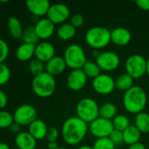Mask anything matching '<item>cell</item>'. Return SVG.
<instances>
[{"label": "cell", "mask_w": 149, "mask_h": 149, "mask_svg": "<svg viewBox=\"0 0 149 149\" xmlns=\"http://www.w3.org/2000/svg\"><path fill=\"white\" fill-rule=\"evenodd\" d=\"M89 127L87 122L77 116L68 118L61 127V134L64 141L69 145L80 143L87 134Z\"/></svg>", "instance_id": "obj_1"}, {"label": "cell", "mask_w": 149, "mask_h": 149, "mask_svg": "<svg viewBox=\"0 0 149 149\" xmlns=\"http://www.w3.org/2000/svg\"><path fill=\"white\" fill-rule=\"evenodd\" d=\"M147 93L145 90L139 86H133L124 93V107L131 113H139L143 112L147 105Z\"/></svg>", "instance_id": "obj_2"}, {"label": "cell", "mask_w": 149, "mask_h": 149, "mask_svg": "<svg viewBox=\"0 0 149 149\" xmlns=\"http://www.w3.org/2000/svg\"><path fill=\"white\" fill-rule=\"evenodd\" d=\"M32 87L36 95L41 98H47L55 91V79L51 74L44 72L37 76H34L32 82Z\"/></svg>", "instance_id": "obj_3"}, {"label": "cell", "mask_w": 149, "mask_h": 149, "mask_svg": "<svg viewBox=\"0 0 149 149\" xmlns=\"http://www.w3.org/2000/svg\"><path fill=\"white\" fill-rule=\"evenodd\" d=\"M85 40L90 46L96 50L104 48L112 41L111 31L104 26L91 27L85 34Z\"/></svg>", "instance_id": "obj_4"}, {"label": "cell", "mask_w": 149, "mask_h": 149, "mask_svg": "<svg viewBox=\"0 0 149 149\" xmlns=\"http://www.w3.org/2000/svg\"><path fill=\"white\" fill-rule=\"evenodd\" d=\"M99 108L96 100L86 97L78 101L76 110L78 118L87 123H90L99 117Z\"/></svg>", "instance_id": "obj_5"}, {"label": "cell", "mask_w": 149, "mask_h": 149, "mask_svg": "<svg viewBox=\"0 0 149 149\" xmlns=\"http://www.w3.org/2000/svg\"><path fill=\"white\" fill-rule=\"evenodd\" d=\"M63 58L66 65L73 70L82 69L87 61L83 48L77 44H72L66 48Z\"/></svg>", "instance_id": "obj_6"}, {"label": "cell", "mask_w": 149, "mask_h": 149, "mask_svg": "<svg viewBox=\"0 0 149 149\" xmlns=\"http://www.w3.org/2000/svg\"><path fill=\"white\" fill-rule=\"evenodd\" d=\"M126 73L133 79H140L147 72V59L141 54L130 55L125 64Z\"/></svg>", "instance_id": "obj_7"}, {"label": "cell", "mask_w": 149, "mask_h": 149, "mask_svg": "<svg viewBox=\"0 0 149 149\" xmlns=\"http://www.w3.org/2000/svg\"><path fill=\"white\" fill-rule=\"evenodd\" d=\"M36 118L37 111L32 105L29 104L21 105L13 113L14 122L18 123L19 126H29L36 120Z\"/></svg>", "instance_id": "obj_8"}, {"label": "cell", "mask_w": 149, "mask_h": 149, "mask_svg": "<svg viewBox=\"0 0 149 149\" xmlns=\"http://www.w3.org/2000/svg\"><path fill=\"white\" fill-rule=\"evenodd\" d=\"M89 129L91 134L98 139V138L109 137L111 133L113 131L114 127H113L112 120L102 117H98L95 120L90 122L89 126Z\"/></svg>", "instance_id": "obj_9"}, {"label": "cell", "mask_w": 149, "mask_h": 149, "mask_svg": "<svg viewBox=\"0 0 149 149\" xmlns=\"http://www.w3.org/2000/svg\"><path fill=\"white\" fill-rule=\"evenodd\" d=\"M120 59L117 53L112 51H105L99 53L96 58V63L101 70L111 72L115 70L119 65Z\"/></svg>", "instance_id": "obj_10"}, {"label": "cell", "mask_w": 149, "mask_h": 149, "mask_svg": "<svg viewBox=\"0 0 149 149\" xmlns=\"http://www.w3.org/2000/svg\"><path fill=\"white\" fill-rule=\"evenodd\" d=\"M92 86L97 93L109 94L114 90L116 86V82L109 74L101 73L100 75L93 79Z\"/></svg>", "instance_id": "obj_11"}, {"label": "cell", "mask_w": 149, "mask_h": 149, "mask_svg": "<svg viewBox=\"0 0 149 149\" xmlns=\"http://www.w3.org/2000/svg\"><path fill=\"white\" fill-rule=\"evenodd\" d=\"M70 10L68 7L61 3L51 4L47 11V18L54 24H63L69 17Z\"/></svg>", "instance_id": "obj_12"}, {"label": "cell", "mask_w": 149, "mask_h": 149, "mask_svg": "<svg viewBox=\"0 0 149 149\" xmlns=\"http://www.w3.org/2000/svg\"><path fill=\"white\" fill-rule=\"evenodd\" d=\"M88 77L83 69L72 70L67 79L68 87L73 91H79L83 89L87 83Z\"/></svg>", "instance_id": "obj_13"}, {"label": "cell", "mask_w": 149, "mask_h": 149, "mask_svg": "<svg viewBox=\"0 0 149 149\" xmlns=\"http://www.w3.org/2000/svg\"><path fill=\"white\" fill-rule=\"evenodd\" d=\"M34 56L41 62L47 63L55 56L54 46L49 42H40L36 45Z\"/></svg>", "instance_id": "obj_14"}, {"label": "cell", "mask_w": 149, "mask_h": 149, "mask_svg": "<svg viewBox=\"0 0 149 149\" xmlns=\"http://www.w3.org/2000/svg\"><path fill=\"white\" fill-rule=\"evenodd\" d=\"M36 33L39 38L47 39L50 38L54 31V24L47 17L40 19L34 25Z\"/></svg>", "instance_id": "obj_15"}, {"label": "cell", "mask_w": 149, "mask_h": 149, "mask_svg": "<svg viewBox=\"0 0 149 149\" xmlns=\"http://www.w3.org/2000/svg\"><path fill=\"white\" fill-rule=\"evenodd\" d=\"M51 4L48 0H27L26 7L29 11L38 17L47 14Z\"/></svg>", "instance_id": "obj_16"}, {"label": "cell", "mask_w": 149, "mask_h": 149, "mask_svg": "<svg viewBox=\"0 0 149 149\" xmlns=\"http://www.w3.org/2000/svg\"><path fill=\"white\" fill-rule=\"evenodd\" d=\"M67 65L64 58L61 56H54L45 65V72L52 76L61 74L66 68Z\"/></svg>", "instance_id": "obj_17"}, {"label": "cell", "mask_w": 149, "mask_h": 149, "mask_svg": "<svg viewBox=\"0 0 149 149\" xmlns=\"http://www.w3.org/2000/svg\"><path fill=\"white\" fill-rule=\"evenodd\" d=\"M132 38L130 31L125 27H116L111 31L112 41L118 45H127Z\"/></svg>", "instance_id": "obj_18"}, {"label": "cell", "mask_w": 149, "mask_h": 149, "mask_svg": "<svg viewBox=\"0 0 149 149\" xmlns=\"http://www.w3.org/2000/svg\"><path fill=\"white\" fill-rule=\"evenodd\" d=\"M35 140L29 133L21 132L16 135L15 144L18 149H34L37 145Z\"/></svg>", "instance_id": "obj_19"}, {"label": "cell", "mask_w": 149, "mask_h": 149, "mask_svg": "<svg viewBox=\"0 0 149 149\" xmlns=\"http://www.w3.org/2000/svg\"><path fill=\"white\" fill-rule=\"evenodd\" d=\"M47 127L46 123L39 119H36L33 122L29 125V131L28 133L35 139V140H41L46 137L47 133Z\"/></svg>", "instance_id": "obj_20"}, {"label": "cell", "mask_w": 149, "mask_h": 149, "mask_svg": "<svg viewBox=\"0 0 149 149\" xmlns=\"http://www.w3.org/2000/svg\"><path fill=\"white\" fill-rule=\"evenodd\" d=\"M35 45L23 43L16 51V57L20 61H27L32 58L35 54Z\"/></svg>", "instance_id": "obj_21"}, {"label": "cell", "mask_w": 149, "mask_h": 149, "mask_svg": "<svg viewBox=\"0 0 149 149\" xmlns=\"http://www.w3.org/2000/svg\"><path fill=\"white\" fill-rule=\"evenodd\" d=\"M141 132L134 125H130L126 129L123 131L124 142L128 145H132L139 142L141 139Z\"/></svg>", "instance_id": "obj_22"}, {"label": "cell", "mask_w": 149, "mask_h": 149, "mask_svg": "<svg viewBox=\"0 0 149 149\" xmlns=\"http://www.w3.org/2000/svg\"><path fill=\"white\" fill-rule=\"evenodd\" d=\"M8 29L10 31V34L15 38H22L23 36V32L24 30L22 28L21 23L19 21V19L16 17H10L8 18Z\"/></svg>", "instance_id": "obj_23"}, {"label": "cell", "mask_w": 149, "mask_h": 149, "mask_svg": "<svg viewBox=\"0 0 149 149\" xmlns=\"http://www.w3.org/2000/svg\"><path fill=\"white\" fill-rule=\"evenodd\" d=\"M76 32V28L70 23H63L57 29V36L63 40H68L72 38Z\"/></svg>", "instance_id": "obj_24"}, {"label": "cell", "mask_w": 149, "mask_h": 149, "mask_svg": "<svg viewBox=\"0 0 149 149\" xmlns=\"http://www.w3.org/2000/svg\"><path fill=\"white\" fill-rule=\"evenodd\" d=\"M115 82H116V86L120 91L126 92L127 90H129L131 87L133 86V78L126 72L119 75L117 78V79L115 80Z\"/></svg>", "instance_id": "obj_25"}, {"label": "cell", "mask_w": 149, "mask_h": 149, "mask_svg": "<svg viewBox=\"0 0 149 149\" xmlns=\"http://www.w3.org/2000/svg\"><path fill=\"white\" fill-rule=\"evenodd\" d=\"M116 113H117V107L115 106V104L112 102L104 103L99 108V117L107 120H112V119H113L116 116Z\"/></svg>", "instance_id": "obj_26"}, {"label": "cell", "mask_w": 149, "mask_h": 149, "mask_svg": "<svg viewBox=\"0 0 149 149\" xmlns=\"http://www.w3.org/2000/svg\"><path fill=\"white\" fill-rule=\"evenodd\" d=\"M135 126L141 133H149V114L141 112L136 114Z\"/></svg>", "instance_id": "obj_27"}, {"label": "cell", "mask_w": 149, "mask_h": 149, "mask_svg": "<svg viewBox=\"0 0 149 149\" xmlns=\"http://www.w3.org/2000/svg\"><path fill=\"white\" fill-rule=\"evenodd\" d=\"M82 69L83 70V72H85L88 78L95 79L96 77L101 74V69L98 66V65L96 62L90 60H87Z\"/></svg>", "instance_id": "obj_28"}, {"label": "cell", "mask_w": 149, "mask_h": 149, "mask_svg": "<svg viewBox=\"0 0 149 149\" xmlns=\"http://www.w3.org/2000/svg\"><path fill=\"white\" fill-rule=\"evenodd\" d=\"M23 42L25 44H32V45H36L39 41V37L36 33L34 26H28L24 30L23 36H22Z\"/></svg>", "instance_id": "obj_29"}, {"label": "cell", "mask_w": 149, "mask_h": 149, "mask_svg": "<svg viewBox=\"0 0 149 149\" xmlns=\"http://www.w3.org/2000/svg\"><path fill=\"white\" fill-rule=\"evenodd\" d=\"M112 124H113L114 129L123 132L125 129H126L130 126V120L126 115L119 114V115H116L112 119Z\"/></svg>", "instance_id": "obj_30"}, {"label": "cell", "mask_w": 149, "mask_h": 149, "mask_svg": "<svg viewBox=\"0 0 149 149\" xmlns=\"http://www.w3.org/2000/svg\"><path fill=\"white\" fill-rule=\"evenodd\" d=\"M115 146L109 137H105L97 139L92 148L93 149H115Z\"/></svg>", "instance_id": "obj_31"}, {"label": "cell", "mask_w": 149, "mask_h": 149, "mask_svg": "<svg viewBox=\"0 0 149 149\" xmlns=\"http://www.w3.org/2000/svg\"><path fill=\"white\" fill-rule=\"evenodd\" d=\"M29 70L34 76H37L45 72V65L43 62L35 58L31 60V62L29 63Z\"/></svg>", "instance_id": "obj_32"}, {"label": "cell", "mask_w": 149, "mask_h": 149, "mask_svg": "<svg viewBox=\"0 0 149 149\" xmlns=\"http://www.w3.org/2000/svg\"><path fill=\"white\" fill-rule=\"evenodd\" d=\"M13 122V115H11L9 112L0 111V128H8Z\"/></svg>", "instance_id": "obj_33"}, {"label": "cell", "mask_w": 149, "mask_h": 149, "mask_svg": "<svg viewBox=\"0 0 149 149\" xmlns=\"http://www.w3.org/2000/svg\"><path fill=\"white\" fill-rule=\"evenodd\" d=\"M11 78V72L9 67L4 64H0V85H5Z\"/></svg>", "instance_id": "obj_34"}, {"label": "cell", "mask_w": 149, "mask_h": 149, "mask_svg": "<svg viewBox=\"0 0 149 149\" xmlns=\"http://www.w3.org/2000/svg\"><path fill=\"white\" fill-rule=\"evenodd\" d=\"M109 138L112 140V141L115 144H121L124 142V137H123V132L117 130V129H113V131L111 133Z\"/></svg>", "instance_id": "obj_35"}, {"label": "cell", "mask_w": 149, "mask_h": 149, "mask_svg": "<svg viewBox=\"0 0 149 149\" xmlns=\"http://www.w3.org/2000/svg\"><path fill=\"white\" fill-rule=\"evenodd\" d=\"M9 54V45L2 38H0V64L3 63L8 57Z\"/></svg>", "instance_id": "obj_36"}, {"label": "cell", "mask_w": 149, "mask_h": 149, "mask_svg": "<svg viewBox=\"0 0 149 149\" xmlns=\"http://www.w3.org/2000/svg\"><path fill=\"white\" fill-rule=\"evenodd\" d=\"M84 22V17L82 14L80 13H76V14H74L71 16L70 17V24L75 26L76 28L77 27H80Z\"/></svg>", "instance_id": "obj_37"}, {"label": "cell", "mask_w": 149, "mask_h": 149, "mask_svg": "<svg viewBox=\"0 0 149 149\" xmlns=\"http://www.w3.org/2000/svg\"><path fill=\"white\" fill-rule=\"evenodd\" d=\"M58 135H59V132H58L57 128H55L54 127H51L47 129L46 138L48 142H54V141H56Z\"/></svg>", "instance_id": "obj_38"}, {"label": "cell", "mask_w": 149, "mask_h": 149, "mask_svg": "<svg viewBox=\"0 0 149 149\" xmlns=\"http://www.w3.org/2000/svg\"><path fill=\"white\" fill-rule=\"evenodd\" d=\"M7 102H8L7 95L4 93V92L0 90V109L4 108L7 106Z\"/></svg>", "instance_id": "obj_39"}, {"label": "cell", "mask_w": 149, "mask_h": 149, "mask_svg": "<svg viewBox=\"0 0 149 149\" xmlns=\"http://www.w3.org/2000/svg\"><path fill=\"white\" fill-rule=\"evenodd\" d=\"M135 3L141 9L145 10H149V0H136Z\"/></svg>", "instance_id": "obj_40"}, {"label": "cell", "mask_w": 149, "mask_h": 149, "mask_svg": "<svg viewBox=\"0 0 149 149\" xmlns=\"http://www.w3.org/2000/svg\"><path fill=\"white\" fill-rule=\"evenodd\" d=\"M128 149H147L145 145L141 143V142H137V143H134V144H132L129 146Z\"/></svg>", "instance_id": "obj_41"}, {"label": "cell", "mask_w": 149, "mask_h": 149, "mask_svg": "<svg viewBox=\"0 0 149 149\" xmlns=\"http://www.w3.org/2000/svg\"><path fill=\"white\" fill-rule=\"evenodd\" d=\"M10 129H11V131L12 133H18V131H19V129H20V126H19L18 123L13 122V123L11 124V126L10 127Z\"/></svg>", "instance_id": "obj_42"}, {"label": "cell", "mask_w": 149, "mask_h": 149, "mask_svg": "<svg viewBox=\"0 0 149 149\" xmlns=\"http://www.w3.org/2000/svg\"><path fill=\"white\" fill-rule=\"evenodd\" d=\"M47 148H48V149H57L59 148V146H58L56 141H54V142H48Z\"/></svg>", "instance_id": "obj_43"}, {"label": "cell", "mask_w": 149, "mask_h": 149, "mask_svg": "<svg viewBox=\"0 0 149 149\" xmlns=\"http://www.w3.org/2000/svg\"><path fill=\"white\" fill-rule=\"evenodd\" d=\"M0 149H11L10 147L5 144V143H3V142H0Z\"/></svg>", "instance_id": "obj_44"}, {"label": "cell", "mask_w": 149, "mask_h": 149, "mask_svg": "<svg viewBox=\"0 0 149 149\" xmlns=\"http://www.w3.org/2000/svg\"><path fill=\"white\" fill-rule=\"evenodd\" d=\"M76 149H93V148L90 147V146H82V147L77 148Z\"/></svg>", "instance_id": "obj_45"}, {"label": "cell", "mask_w": 149, "mask_h": 149, "mask_svg": "<svg viewBox=\"0 0 149 149\" xmlns=\"http://www.w3.org/2000/svg\"><path fill=\"white\" fill-rule=\"evenodd\" d=\"M147 73L148 74L149 76V58L147 60Z\"/></svg>", "instance_id": "obj_46"}, {"label": "cell", "mask_w": 149, "mask_h": 149, "mask_svg": "<svg viewBox=\"0 0 149 149\" xmlns=\"http://www.w3.org/2000/svg\"><path fill=\"white\" fill-rule=\"evenodd\" d=\"M57 149H67V148H58Z\"/></svg>", "instance_id": "obj_47"}]
</instances>
